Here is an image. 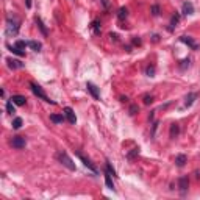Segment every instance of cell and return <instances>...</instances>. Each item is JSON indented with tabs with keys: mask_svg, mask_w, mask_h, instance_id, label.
<instances>
[{
	"mask_svg": "<svg viewBox=\"0 0 200 200\" xmlns=\"http://www.w3.org/2000/svg\"><path fill=\"white\" fill-rule=\"evenodd\" d=\"M102 3H103V6H105L106 10L110 8V3H108V0H102Z\"/></svg>",
	"mask_w": 200,
	"mask_h": 200,
	"instance_id": "37",
	"label": "cell"
},
{
	"mask_svg": "<svg viewBox=\"0 0 200 200\" xmlns=\"http://www.w3.org/2000/svg\"><path fill=\"white\" fill-rule=\"evenodd\" d=\"M156 128H158V122H153V125H152V138L155 136V132H156Z\"/></svg>",
	"mask_w": 200,
	"mask_h": 200,
	"instance_id": "35",
	"label": "cell"
},
{
	"mask_svg": "<svg viewBox=\"0 0 200 200\" xmlns=\"http://www.w3.org/2000/svg\"><path fill=\"white\" fill-rule=\"evenodd\" d=\"M197 99V94H195V92H189V94L186 95V102H184V106H191L192 103H194V100Z\"/></svg>",
	"mask_w": 200,
	"mask_h": 200,
	"instance_id": "14",
	"label": "cell"
},
{
	"mask_svg": "<svg viewBox=\"0 0 200 200\" xmlns=\"http://www.w3.org/2000/svg\"><path fill=\"white\" fill-rule=\"evenodd\" d=\"M188 186H189V180H188V177H182V178L178 180V188H180V192L184 195L188 191Z\"/></svg>",
	"mask_w": 200,
	"mask_h": 200,
	"instance_id": "9",
	"label": "cell"
},
{
	"mask_svg": "<svg viewBox=\"0 0 200 200\" xmlns=\"http://www.w3.org/2000/svg\"><path fill=\"white\" fill-rule=\"evenodd\" d=\"M30 88H32V91H33V94L34 95H38L41 100H44V102H47V103H52V105H55V102L53 100H50V97L47 94H45L44 91H42V88L39 86V84H36V83H30Z\"/></svg>",
	"mask_w": 200,
	"mask_h": 200,
	"instance_id": "1",
	"label": "cell"
},
{
	"mask_svg": "<svg viewBox=\"0 0 200 200\" xmlns=\"http://www.w3.org/2000/svg\"><path fill=\"white\" fill-rule=\"evenodd\" d=\"M14 105H16V103L13 102V100H8V102H6V111H8V114H14L16 113V108H14Z\"/></svg>",
	"mask_w": 200,
	"mask_h": 200,
	"instance_id": "21",
	"label": "cell"
},
{
	"mask_svg": "<svg viewBox=\"0 0 200 200\" xmlns=\"http://www.w3.org/2000/svg\"><path fill=\"white\" fill-rule=\"evenodd\" d=\"M56 158H58L60 163L63 164V166H66L69 171H75V163L69 158V155L66 152H58V153H56Z\"/></svg>",
	"mask_w": 200,
	"mask_h": 200,
	"instance_id": "2",
	"label": "cell"
},
{
	"mask_svg": "<svg viewBox=\"0 0 200 200\" xmlns=\"http://www.w3.org/2000/svg\"><path fill=\"white\" fill-rule=\"evenodd\" d=\"M180 41H182L183 44H186L188 47L192 49V50H197V47H199V45H197V42H195L194 39H192L191 36H180Z\"/></svg>",
	"mask_w": 200,
	"mask_h": 200,
	"instance_id": "6",
	"label": "cell"
},
{
	"mask_svg": "<svg viewBox=\"0 0 200 200\" xmlns=\"http://www.w3.org/2000/svg\"><path fill=\"white\" fill-rule=\"evenodd\" d=\"M25 6L27 8H32V0H25Z\"/></svg>",
	"mask_w": 200,
	"mask_h": 200,
	"instance_id": "38",
	"label": "cell"
},
{
	"mask_svg": "<svg viewBox=\"0 0 200 200\" xmlns=\"http://www.w3.org/2000/svg\"><path fill=\"white\" fill-rule=\"evenodd\" d=\"M105 183H106V186H108V189L114 191V183H113V178H111V174L108 171H106V174H105Z\"/></svg>",
	"mask_w": 200,
	"mask_h": 200,
	"instance_id": "17",
	"label": "cell"
},
{
	"mask_svg": "<svg viewBox=\"0 0 200 200\" xmlns=\"http://www.w3.org/2000/svg\"><path fill=\"white\" fill-rule=\"evenodd\" d=\"M28 47L33 49L34 52H41L42 45H41V42H38V41H28Z\"/></svg>",
	"mask_w": 200,
	"mask_h": 200,
	"instance_id": "19",
	"label": "cell"
},
{
	"mask_svg": "<svg viewBox=\"0 0 200 200\" xmlns=\"http://www.w3.org/2000/svg\"><path fill=\"white\" fill-rule=\"evenodd\" d=\"M11 100H13L16 105H19V106H24L25 103H27V99L24 97V95H19V94H16V95H13L11 97Z\"/></svg>",
	"mask_w": 200,
	"mask_h": 200,
	"instance_id": "12",
	"label": "cell"
},
{
	"mask_svg": "<svg viewBox=\"0 0 200 200\" xmlns=\"http://www.w3.org/2000/svg\"><path fill=\"white\" fill-rule=\"evenodd\" d=\"M142 100H144V103H145V105H150V103L153 102V97H152L150 94H145L144 97H142Z\"/></svg>",
	"mask_w": 200,
	"mask_h": 200,
	"instance_id": "31",
	"label": "cell"
},
{
	"mask_svg": "<svg viewBox=\"0 0 200 200\" xmlns=\"http://www.w3.org/2000/svg\"><path fill=\"white\" fill-rule=\"evenodd\" d=\"M178 22H180V14H178V13H175L174 16H172V19H171V30L174 28V27L178 24Z\"/></svg>",
	"mask_w": 200,
	"mask_h": 200,
	"instance_id": "23",
	"label": "cell"
},
{
	"mask_svg": "<svg viewBox=\"0 0 200 200\" xmlns=\"http://www.w3.org/2000/svg\"><path fill=\"white\" fill-rule=\"evenodd\" d=\"M64 116H66V119L69 121V124H75L77 122L75 113H74V110H72L71 106H66V108H64Z\"/></svg>",
	"mask_w": 200,
	"mask_h": 200,
	"instance_id": "8",
	"label": "cell"
},
{
	"mask_svg": "<svg viewBox=\"0 0 200 200\" xmlns=\"http://www.w3.org/2000/svg\"><path fill=\"white\" fill-rule=\"evenodd\" d=\"M182 10H183V14H186V16H191V14H194V5H192L191 2H184Z\"/></svg>",
	"mask_w": 200,
	"mask_h": 200,
	"instance_id": "11",
	"label": "cell"
},
{
	"mask_svg": "<svg viewBox=\"0 0 200 200\" xmlns=\"http://www.w3.org/2000/svg\"><path fill=\"white\" fill-rule=\"evenodd\" d=\"M186 67H189V58L183 60L182 64H180V69H186Z\"/></svg>",
	"mask_w": 200,
	"mask_h": 200,
	"instance_id": "33",
	"label": "cell"
},
{
	"mask_svg": "<svg viewBox=\"0 0 200 200\" xmlns=\"http://www.w3.org/2000/svg\"><path fill=\"white\" fill-rule=\"evenodd\" d=\"M136 113H139V106H138V105H134V103H133V105H130L128 114H130V116H134Z\"/></svg>",
	"mask_w": 200,
	"mask_h": 200,
	"instance_id": "26",
	"label": "cell"
},
{
	"mask_svg": "<svg viewBox=\"0 0 200 200\" xmlns=\"http://www.w3.org/2000/svg\"><path fill=\"white\" fill-rule=\"evenodd\" d=\"M16 47L21 50H25V47H28V42L25 41H16Z\"/></svg>",
	"mask_w": 200,
	"mask_h": 200,
	"instance_id": "29",
	"label": "cell"
},
{
	"mask_svg": "<svg viewBox=\"0 0 200 200\" xmlns=\"http://www.w3.org/2000/svg\"><path fill=\"white\" fill-rule=\"evenodd\" d=\"M50 121L55 124H63L64 122V116L63 114H50Z\"/></svg>",
	"mask_w": 200,
	"mask_h": 200,
	"instance_id": "16",
	"label": "cell"
},
{
	"mask_svg": "<svg viewBox=\"0 0 200 200\" xmlns=\"http://www.w3.org/2000/svg\"><path fill=\"white\" fill-rule=\"evenodd\" d=\"M150 11H152V14H153V16H158V14H160V5H156V3H155V5H152V10H150Z\"/></svg>",
	"mask_w": 200,
	"mask_h": 200,
	"instance_id": "30",
	"label": "cell"
},
{
	"mask_svg": "<svg viewBox=\"0 0 200 200\" xmlns=\"http://www.w3.org/2000/svg\"><path fill=\"white\" fill-rule=\"evenodd\" d=\"M34 22H36L38 28L41 30V33L44 34V36H47V34H49V32H47V28H45V27H44V24H42V21H41V19H39V17H36V19H34Z\"/></svg>",
	"mask_w": 200,
	"mask_h": 200,
	"instance_id": "15",
	"label": "cell"
},
{
	"mask_svg": "<svg viewBox=\"0 0 200 200\" xmlns=\"http://www.w3.org/2000/svg\"><path fill=\"white\" fill-rule=\"evenodd\" d=\"M136 155H139V147H134V149L132 150V152H130L128 155H127V158H128V160H133Z\"/></svg>",
	"mask_w": 200,
	"mask_h": 200,
	"instance_id": "27",
	"label": "cell"
},
{
	"mask_svg": "<svg viewBox=\"0 0 200 200\" xmlns=\"http://www.w3.org/2000/svg\"><path fill=\"white\" fill-rule=\"evenodd\" d=\"M110 38H111V41H114V42L119 41V36H117L116 33H110Z\"/></svg>",
	"mask_w": 200,
	"mask_h": 200,
	"instance_id": "36",
	"label": "cell"
},
{
	"mask_svg": "<svg viewBox=\"0 0 200 200\" xmlns=\"http://www.w3.org/2000/svg\"><path fill=\"white\" fill-rule=\"evenodd\" d=\"M25 145H27V141H25L24 136H13V139H11V147L21 150V149H24Z\"/></svg>",
	"mask_w": 200,
	"mask_h": 200,
	"instance_id": "4",
	"label": "cell"
},
{
	"mask_svg": "<svg viewBox=\"0 0 200 200\" xmlns=\"http://www.w3.org/2000/svg\"><path fill=\"white\" fill-rule=\"evenodd\" d=\"M8 49H10V52H11V53H14V55H17V56H24V55H25L24 50L17 49L16 45H14V47H8Z\"/></svg>",
	"mask_w": 200,
	"mask_h": 200,
	"instance_id": "22",
	"label": "cell"
},
{
	"mask_svg": "<svg viewBox=\"0 0 200 200\" xmlns=\"http://www.w3.org/2000/svg\"><path fill=\"white\" fill-rule=\"evenodd\" d=\"M6 63H8V67H11V69H22V67L25 66L22 61L14 60V58H8V60H6Z\"/></svg>",
	"mask_w": 200,
	"mask_h": 200,
	"instance_id": "10",
	"label": "cell"
},
{
	"mask_svg": "<svg viewBox=\"0 0 200 200\" xmlns=\"http://www.w3.org/2000/svg\"><path fill=\"white\" fill-rule=\"evenodd\" d=\"M186 161H188V156L186 155H177L175 156V164L178 167H183L184 164H186Z\"/></svg>",
	"mask_w": 200,
	"mask_h": 200,
	"instance_id": "13",
	"label": "cell"
},
{
	"mask_svg": "<svg viewBox=\"0 0 200 200\" xmlns=\"http://www.w3.org/2000/svg\"><path fill=\"white\" fill-rule=\"evenodd\" d=\"M145 75L147 77H155V66H147V69H145Z\"/></svg>",
	"mask_w": 200,
	"mask_h": 200,
	"instance_id": "28",
	"label": "cell"
},
{
	"mask_svg": "<svg viewBox=\"0 0 200 200\" xmlns=\"http://www.w3.org/2000/svg\"><path fill=\"white\" fill-rule=\"evenodd\" d=\"M124 49H125V50H127V52H128V53H130V52H132V47H130V45H125V47H124Z\"/></svg>",
	"mask_w": 200,
	"mask_h": 200,
	"instance_id": "41",
	"label": "cell"
},
{
	"mask_svg": "<svg viewBox=\"0 0 200 200\" xmlns=\"http://www.w3.org/2000/svg\"><path fill=\"white\" fill-rule=\"evenodd\" d=\"M86 88H88V91L91 92V95H92V97H94L95 100H100V92H99V89H97V86H95L94 83L88 82V83H86Z\"/></svg>",
	"mask_w": 200,
	"mask_h": 200,
	"instance_id": "7",
	"label": "cell"
},
{
	"mask_svg": "<svg viewBox=\"0 0 200 200\" xmlns=\"http://www.w3.org/2000/svg\"><path fill=\"white\" fill-rule=\"evenodd\" d=\"M132 42H133V45H141V44H142V41H141L138 36H134L133 39H132Z\"/></svg>",
	"mask_w": 200,
	"mask_h": 200,
	"instance_id": "34",
	"label": "cell"
},
{
	"mask_svg": "<svg viewBox=\"0 0 200 200\" xmlns=\"http://www.w3.org/2000/svg\"><path fill=\"white\" fill-rule=\"evenodd\" d=\"M106 171H108V172H110V174L113 175V177H116V171H114V167L111 166L110 163H106Z\"/></svg>",
	"mask_w": 200,
	"mask_h": 200,
	"instance_id": "32",
	"label": "cell"
},
{
	"mask_svg": "<svg viewBox=\"0 0 200 200\" xmlns=\"http://www.w3.org/2000/svg\"><path fill=\"white\" fill-rule=\"evenodd\" d=\"M178 133H180V127L177 124H172L171 125V138H172V139H175V138L178 136Z\"/></svg>",
	"mask_w": 200,
	"mask_h": 200,
	"instance_id": "20",
	"label": "cell"
},
{
	"mask_svg": "<svg viewBox=\"0 0 200 200\" xmlns=\"http://www.w3.org/2000/svg\"><path fill=\"white\" fill-rule=\"evenodd\" d=\"M22 124H24V122H22V119H21V117H16V119L13 121V128H14V130H19V128L22 127Z\"/></svg>",
	"mask_w": 200,
	"mask_h": 200,
	"instance_id": "25",
	"label": "cell"
},
{
	"mask_svg": "<svg viewBox=\"0 0 200 200\" xmlns=\"http://www.w3.org/2000/svg\"><path fill=\"white\" fill-rule=\"evenodd\" d=\"M75 155L78 156L80 160H82V163H83V164H84V166H86L88 169H89L91 172H94V174H97V167H95L94 164L91 163V160H89V158H86V156H83V155H82V153H80V152H75Z\"/></svg>",
	"mask_w": 200,
	"mask_h": 200,
	"instance_id": "5",
	"label": "cell"
},
{
	"mask_svg": "<svg viewBox=\"0 0 200 200\" xmlns=\"http://www.w3.org/2000/svg\"><path fill=\"white\" fill-rule=\"evenodd\" d=\"M152 38H153V41H155V42H158V41H160V36H158V34H153Z\"/></svg>",
	"mask_w": 200,
	"mask_h": 200,
	"instance_id": "40",
	"label": "cell"
},
{
	"mask_svg": "<svg viewBox=\"0 0 200 200\" xmlns=\"http://www.w3.org/2000/svg\"><path fill=\"white\" fill-rule=\"evenodd\" d=\"M19 25H21V22H19L17 19H13V22H11V19H8V22H6V34H8V36L17 34Z\"/></svg>",
	"mask_w": 200,
	"mask_h": 200,
	"instance_id": "3",
	"label": "cell"
},
{
	"mask_svg": "<svg viewBox=\"0 0 200 200\" xmlns=\"http://www.w3.org/2000/svg\"><path fill=\"white\" fill-rule=\"evenodd\" d=\"M127 16H128V10H127L125 6L119 8V11H117V17H119V21H124V19H127Z\"/></svg>",
	"mask_w": 200,
	"mask_h": 200,
	"instance_id": "18",
	"label": "cell"
},
{
	"mask_svg": "<svg viewBox=\"0 0 200 200\" xmlns=\"http://www.w3.org/2000/svg\"><path fill=\"white\" fill-rule=\"evenodd\" d=\"M91 27H92V30H94V34H97V36H99L100 32H102V30H100V22L99 21H94Z\"/></svg>",
	"mask_w": 200,
	"mask_h": 200,
	"instance_id": "24",
	"label": "cell"
},
{
	"mask_svg": "<svg viewBox=\"0 0 200 200\" xmlns=\"http://www.w3.org/2000/svg\"><path fill=\"white\" fill-rule=\"evenodd\" d=\"M121 102L127 103V102H128V97H127V95H125V97H124V95H121Z\"/></svg>",
	"mask_w": 200,
	"mask_h": 200,
	"instance_id": "39",
	"label": "cell"
}]
</instances>
